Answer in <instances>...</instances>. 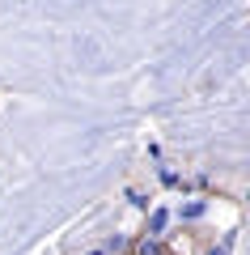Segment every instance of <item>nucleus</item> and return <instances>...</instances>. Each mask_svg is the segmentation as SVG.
<instances>
[{
	"label": "nucleus",
	"instance_id": "7ed1b4c3",
	"mask_svg": "<svg viewBox=\"0 0 250 255\" xmlns=\"http://www.w3.org/2000/svg\"><path fill=\"white\" fill-rule=\"evenodd\" d=\"M204 213H208V200H187V204L178 209V217H182V221H199Z\"/></svg>",
	"mask_w": 250,
	"mask_h": 255
},
{
	"label": "nucleus",
	"instance_id": "39448f33",
	"mask_svg": "<svg viewBox=\"0 0 250 255\" xmlns=\"http://www.w3.org/2000/svg\"><path fill=\"white\" fill-rule=\"evenodd\" d=\"M208 255H229V247H225V243L221 247H208Z\"/></svg>",
	"mask_w": 250,
	"mask_h": 255
},
{
	"label": "nucleus",
	"instance_id": "f03ea898",
	"mask_svg": "<svg viewBox=\"0 0 250 255\" xmlns=\"http://www.w3.org/2000/svg\"><path fill=\"white\" fill-rule=\"evenodd\" d=\"M136 255H170V251H166V243H161V238L144 234V238H136Z\"/></svg>",
	"mask_w": 250,
	"mask_h": 255
},
{
	"label": "nucleus",
	"instance_id": "20e7f679",
	"mask_svg": "<svg viewBox=\"0 0 250 255\" xmlns=\"http://www.w3.org/2000/svg\"><path fill=\"white\" fill-rule=\"evenodd\" d=\"M119 251H127V238H123V234L106 238V255H119Z\"/></svg>",
	"mask_w": 250,
	"mask_h": 255
},
{
	"label": "nucleus",
	"instance_id": "423d86ee",
	"mask_svg": "<svg viewBox=\"0 0 250 255\" xmlns=\"http://www.w3.org/2000/svg\"><path fill=\"white\" fill-rule=\"evenodd\" d=\"M89 255H106V251H89Z\"/></svg>",
	"mask_w": 250,
	"mask_h": 255
},
{
	"label": "nucleus",
	"instance_id": "f257e3e1",
	"mask_svg": "<svg viewBox=\"0 0 250 255\" xmlns=\"http://www.w3.org/2000/svg\"><path fill=\"white\" fill-rule=\"evenodd\" d=\"M170 221H174V213H170V209H153V213H149V230H144V234L161 238V234H166V226H170Z\"/></svg>",
	"mask_w": 250,
	"mask_h": 255
}]
</instances>
